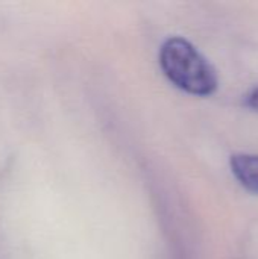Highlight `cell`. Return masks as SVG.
Segmentation results:
<instances>
[{"label":"cell","instance_id":"6da1fadb","mask_svg":"<svg viewBox=\"0 0 258 259\" xmlns=\"http://www.w3.org/2000/svg\"><path fill=\"white\" fill-rule=\"evenodd\" d=\"M160 65L167 79L189 94L205 97L217 88L216 71L184 38L173 36L164 41L160 50Z\"/></svg>","mask_w":258,"mask_h":259},{"label":"cell","instance_id":"7a4b0ae2","mask_svg":"<svg viewBox=\"0 0 258 259\" xmlns=\"http://www.w3.org/2000/svg\"><path fill=\"white\" fill-rule=\"evenodd\" d=\"M231 171L248 191L258 194V155L239 153L231 156Z\"/></svg>","mask_w":258,"mask_h":259},{"label":"cell","instance_id":"3957f363","mask_svg":"<svg viewBox=\"0 0 258 259\" xmlns=\"http://www.w3.org/2000/svg\"><path fill=\"white\" fill-rule=\"evenodd\" d=\"M246 105H248L251 109H254V111H257L258 112V88L252 90V91L248 94V97H246Z\"/></svg>","mask_w":258,"mask_h":259}]
</instances>
